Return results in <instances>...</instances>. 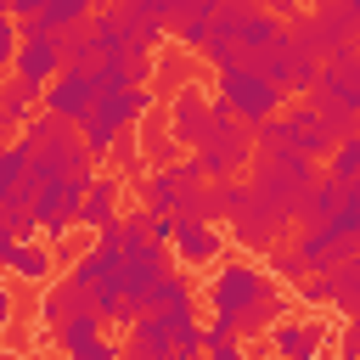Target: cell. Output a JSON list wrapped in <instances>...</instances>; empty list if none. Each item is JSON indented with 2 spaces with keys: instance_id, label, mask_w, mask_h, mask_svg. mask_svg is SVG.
Masks as SVG:
<instances>
[{
  "instance_id": "1",
  "label": "cell",
  "mask_w": 360,
  "mask_h": 360,
  "mask_svg": "<svg viewBox=\"0 0 360 360\" xmlns=\"http://www.w3.org/2000/svg\"><path fill=\"white\" fill-rule=\"evenodd\" d=\"M141 208L174 214V219H202V225L225 219V197H219V186L197 169V158H180V163H169V169L141 174Z\"/></svg>"
},
{
  "instance_id": "2",
  "label": "cell",
  "mask_w": 360,
  "mask_h": 360,
  "mask_svg": "<svg viewBox=\"0 0 360 360\" xmlns=\"http://www.w3.org/2000/svg\"><path fill=\"white\" fill-rule=\"evenodd\" d=\"M315 163L298 152V146H287V152H264V158H253V169H248V186L292 225V219H304V208H309V197H315Z\"/></svg>"
},
{
  "instance_id": "3",
  "label": "cell",
  "mask_w": 360,
  "mask_h": 360,
  "mask_svg": "<svg viewBox=\"0 0 360 360\" xmlns=\"http://www.w3.org/2000/svg\"><path fill=\"white\" fill-rule=\"evenodd\" d=\"M219 197H225V225H231V242H236V248H248V253L281 248L287 219H281L248 180H219Z\"/></svg>"
},
{
  "instance_id": "4",
  "label": "cell",
  "mask_w": 360,
  "mask_h": 360,
  "mask_svg": "<svg viewBox=\"0 0 360 360\" xmlns=\"http://www.w3.org/2000/svg\"><path fill=\"white\" fill-rule=\"evenodd\" d=\"M197 158V169L219 186V180H236V174H248L253 169V129L225 107V101H214V129H208V141L191 152Z\"/></svg>"
},
{
  "instance_id": "5",
  "label": "cell",
  "mask_w": 360,
  "mask_h": 360,
  "mask_svg": "<svg viewBox=\"0 0 360 360\" xmlns=\"http://www.w3.org/2000/svg\"><path fill=\"white\" fill-rule=\"evenodd\" d=\"M270 287H276V281L264 276V264H253V259H219V270L208 276V315L236 332V321H242Z\"/></svg>"
},
{
  "instance_id": "6",
  "label": "cell",
  "mask_w": 360,
  "mask_h": 360,
  "mask_svg": "<svg viewBox=\"0 0 360 360\" xmlns=\"http://www.w3.org/2000/svg\"><path fill=\"white\" fill-rule=\"evenodd\" d=\"M214 101H225L248 129H259V124H270L281 107H287V96L264 79V73H253L248 62L242 68H225V73H214Z\"/></svg>"
},
{
  "instance_id": "7",
  "label": "cell",
  "mask_w": 360,
  "mask_h": 360,
  "mask_svg": "<svg viewBox=\"0 0 360 360\" xmlns=\"http://www.w3.org/2000/svg\"><path fill=\"white\" fill-rule=\"evenodd\" d=\"M174 248H163V242H152L135 219H124V287H129V304L152 287V281H163L174 264Z\"/></svg>"
},
{
  "instance_id": "8",
  "label": "cell",
  "mask_w": 360,
  "mask_h": 360,
  "mask_svg": "<svg viewBox=\"0 0 360 360\" xmlns=\"http://www.w3.org/2000/svg\"><path fill=\"white\" fill-rule=\"evenodd\" d=\"M163 112H169L174 146H186V152H197V146L208 141V129H214V96H208L202 84H180V90L163 101Z\"/></svg>"
},
{
  "instance_id": "9",
  "label": "cell",
  "mask_w": 360,
  "mask_h": 360,
  "mask_svg": "<svg viewBox=\"0 0 360 360\" xmlns=\"http://www.w3.org/2000/svg\"><path fill=\"white\" fill-rule=\"evenodd\" d=\"M90 180H96V174H90ZM90 180H62V186H45V191H39L34 202H28L45 236H68V231L79 225V202H84Z\"/></svg>"
},
{
  "instance_id": "10",
  "label": "cell",
  "mask_w": 360,
  "mask_h": 360,
  "mask_svg": "<svg viewBox=\"0 0 360 360\" xmlns=\"http://www.w3.org/2000/svg\"><path fill=\"white\" fill-rule=\"evenodd\" d=\"M292 248H298V259L309 264V276H326V270H343L349 259H360V242H349V236L332 231V225H304Z\"/></svg>"
},
{
  "instance_id": "11",
  "label": "cell",
  "mask_w": 360,
  "mask_h": 360,
  "mask_svg": "<svg viewBox=\"0 0 360 360\" xmlns=\"http://www.w3.org/2000/svg\"><path fill=\"white\" fill-rule=\"evenodd\" d=\"M45 112H56V118H68L73 129H84L90 112H96V84H90V73L62 68V73L45 84Z\"/></svg>"
},
{
  "instance_id": "12",
  "label": "cell",
  "mask_w": 360,
  "mask_h": 360,
  "mask_svg": "<svg viewBox=\"0 0 360 360\" xmlns=\"http://www.w3.org/2000/svg\"><path fill=\"white\" fill-rule=\"evenodd\" d=\"M281 124H287V135H292V146L309 158V163H326L332 152H338V135H332V124L309 107V101H287L281 107Z\"/></svg>"
},
{
  "instance_id": "13",
  "label": "cell",
  "mask_w": 360,
  "mask_h": 360,
  "mask_svg": "<svg viewBox=\"0 0 360 360\" xmlns=\"http://www.w3.org/2000/svg\"><path fill=\"white\" fill-rule=\"evenodd\" d=\"M11 73H17L22 84L45 90V84L62 73V39H56V34H34V28H22V51H17Z\"/></svg>"
},
{
  "instance_id": "14",
  "label": "cell",
  "mask_w": 360,
  "mask_h": 360,
  "mask_svg": "<svg viewBox=\"0 0 360 360\" xmlns=\"http://www.w3.org/2000/svg\"><path fill=\"white\" fill-rule=\"evenodd\" d=\"M326 338H332L326 321H276L270 326V349L281 360H326Z\"/></svg>"
},
{
  "instance_id": "15",
  "label": "cell",
  "mask_w": 360,
  "mask_h": 360,
  "mask_svg": "<svg viewBox=\"0 0 360 360\" xmlns=\"http://www.w3.org/2000/svg\"><path fill=\"white\" fill-rule=\"evenodd\" d=\"M90 309H96V292H90L84 281H73V276H68V281H56V287L45 292V304H39V332H51V338H56L73 315H90Z\"/></svg>"
},
{
  "instance_id": "16",
  "label": "cell",
  "mask_w": 360,
  "mask_h": 360,
  "mask_svg": "<svg viewBox=\"0 0 360 360\" xmlns=\"http://www.w3.org/2000/svg\"><path fill=\"white\" fill-rule=\"evenodd\" d=\"M39 112H45V90L22 84L17 73H6V79H0V129L17 141V135H22V129L39 118Z\"/></svg>"
},
{
  "instance_id": "17",
  "label": "cell",
  "mask_w": 360,
  "mask_h": 360,
  "mask_svg": "<svg viewBox=\"0 0 360 360\" xmlns=\"http://www.w3.org/2000/svg\"><path fill=\"white\" fill-rule=\"evenodd\" d=\"M169 248L180 253V264L202 270V264H219L225 259V231L219 225H202V219H180V231H174Z\"/></svg>"
},
{
  "instance_id": "18",
  "label": "cell",
  "mask_w": 360,
  "mask_h": 360,
  "mask_svg": "<svg viewBox=\"0 0 360 360\" xmlns=\"http://www.w3.org/2000/svg\"><path fill=\"white\" fill-rule=\"evenodd\" d=\"M118 197H124V180L107 169V174H96L90 180V191H84V202H79V225H90V236L101 231V225H112V219H124L118 214Z\"/></svg>"
},
{
  "instance_id": "19",
  "label": "cell",
  "mask_w": 360,
  "mask_h": 360,
  "mask_svg": "<svg viewBox=\"0 0 360 360\" xmlns=\"http://www.w3.org/2000/svg\"><path fill=\"white\" fill-rule=\"evenodd\" d=\"M292 62H298V45H292V34H287V28H281L264 51H253V56H248V68H253V73H264L281 96H287V84H292Z\"/></svg>"
},
{
  "instance_id": "20",
  "label": "cell",
  "mask_w": 360,
  "mask_h": 360,
  "mask_svg": "<svg viewBox=\"0 0 360 360\" xmlns=\"http://www.w3.org/2000/svg\"><path fill=\"white\" fill-rule=\"evenodd\" d=\"M96 17V0H45V11L39 17H28L22 28H34V34H73V28H84Z\"/></svg>"
},
{
  "instance_id": "21",
  "label": "cell",
  "mask_w": 360,
  "mask_h": 360,
  "mask_svg": "<svg viewBox=\"0 0 360 360\" xmlns=\"http://www.w3.org/2000/svg\"><path fill=\"white\" fill-rule=\"evenodd\" d=\"M141 158L152 163V169H169V163H180V146H174V135H169V112H163V101L141 118Z\"/></svg>"
},
{
  "instance_id": "22",
  "label": "cell",
  "mask_w": 360,
  "mask_h": 360,
  "mask_svg": "<svg viewBox=\"0 0 360 360\" xmlns=\"http://www.w3.org/2000/svg\"><path fill=\"white\" fill-rule=\"evenodd\" d=\"M6 208H28V146L22 141L0 152V214Z\"/></svg>"
},
{
  "instance_id": "23",
  "label": "cell",
  "mask_w": 360,
  "mask_h": 360,
  "mask_svg": "<svg viewBox=\"0 0 360 360\" xmlns=\"http://www.w3.org/2000/svg\"><path fill=\"white\" fill-rule=\"evenodd\" d=\"M186 298H191L186 276H174V270H169V276H163V281H152L129 309H135V321H146V315H169V309H174V304H186Z\"/></svg>"
},
{
  "instance_id": "24",
  "label": "cell",
  "mask_w": 360,
  "mask_h": 360,
  "mask_svg": "<svg viewBox=\"0 0 360 360\" xmlns=\"http://www.w3.org/2000/svg\"><path fill=\"white\" fill-rule=\"evenodd\" d=\"M90 292H96V309H101V321H107V326H124V332L135 326V309H129V287H124V276L96 281Z\"/></svg>"
},
{
  "instance_id": "25",
  "label": "cell",
  "mask_w": 360,
  "mask_h": 360,
  "mask_svg": "<svg viewBox=\"0 0 360 360\" xmlns=\"http://www.w3.org/2000/svg\"><path fill=\"white\" fill-rule=\"evenodd\" d=\"M6 270H11L17 281H34V287H39V281H51V270H56V264H51V253H45L39 242H17Z\"/></svg>"
},
{
  "instance_id": "26",
  "label": "cell",
  "mask_w": 360,
  "mask_h": 360,
  "mask_svg": "<svg viewBox=\"0 0 360 360\" xmlns=\"http://www.w3.org/2000/svg\"><path fill=\"white\" fill-rule=\"evenodd\" d=\"M326 281H332V309L338 315H360V259H349L343 270H326Z\"/></svg>"
},
{
  "instance_id": "27",
  "label": "cell",
  "mask_w": 360,
  "mask_h": 360,
  "mask_svg": "<svg viewBox=\"0 0 360 360\" xmlns=\"http://www.w3.org/2000/svg\"><path fill=\"white\" fill-rule=\"evenodd\" d=\"M101 326H107V321H101V309H90V315H73V321L56 332V343H62V349H68V360H73V354H84V349L101 338Z\"/></svg>"
},
{
  "instance_id": "28",
  "label": "cell",
  "mask_w": 360,
  "mask_h": 360,
  "mask_svg": "<svg viewBox=\"0 0 360 360\" xmlns=\"http://www.w3.org/2000/svg\"><path fill=\"white\" fill-rule=\"evenodd\" d=\"M338 202H343V180L321 174V180H315V197H309V208H304V225H332Z\"/></svg>"
},
{
  "instance_id": "29",
  "label": "cell",
  "mask_w": 360,
  "mask_h": 360,
  "mask_svg": "<svg viewBox=\"0 0 360 360\" xmlns=\"http://www.w3.org/2000/svg\"><path fill=\"white\" fill-rule=\"evenodd\" d=\"M264 270H270V281H276V287H281V281H287V287L309 281V264H304V259H298V248H287V242L264 253Z\"/></svg>"
},
{
  "instance_id": "30",
  "label": "cell",
  "mask_w": 360,
  "mask_h": 360,
  "mask_svg": "<svg viewBox=\"0 0 360 360\" xmlns=\"http://www.w3.org/2000/svg\"><path fill=\"white\" fill-rule=\"evenodd\" d=\"M96 39H90V28H73V34H62V68H73V73H96Z\"/></svg>"
},
{
  "instance_id": "31",
  "label": "cell",
  "mask_w": 360,
  "mask_h": 360,
  "mask_svg": "<svg viewBox=\"0 0 360 360\" xmlns=\"http://www.w3.org/2000/svg\"><path fill=\"white\" fill-rule=\"evenodd\" d=\"M107 163H112V174H118V180H129V174L141 180L146 158H141V141H135V129H124V135L112 141V158H107Z\"/></svg>"
},
{
  "instance_id": "32",
  "label": "cell",
  "mask_w": 360,
  "mask_h": 360,
  "mask_svg": "<svg viewBox=\"0 0 360 360\" xmlns=\"http://www.w3.org/2000/svg\"><path fill=\"white\" fill-rule=\"evenodd\" d=\"M326 174L343 180V186H360V135L354 141H338V152L326 158Z\"/></svg>"
},
{
  "instance_id": "33",
  "label": "cell",
  "mask_w": 360,
  "mask_h": 360,
  "mask_svg": "<svg viewBox=\"0 0 360 360\" xmlns=\"http://www.w3.org/2000/svg\"><path fill=\"white\" fill-rule=\"evenodd\" d=\"M90 84H96V96H112V90H141V84L129 79V62H96Z\"/></svg>"
},
{
  "instance_id": "34",
  "label": "cell",
  "mask_w": 360,
  "mask_h": 360,
  "mask_svg": "<svg viewBox=\"0 0 360 360\" xmlns=\"http://www.w3.org/2000/svg\"><path fill=\"white\" fill-rule=\"evenodd\" d=\"M129 219H135L152 242H163V248H169V242H174V231H180V219H174V214H152V208H135Z\"/></svg>"
},
{
  "instance_id": "35",
  "label": "cell",
  "mask_w": 360,
  "mask_h": 360,
  "mask_svg": "<svg viewBox=\"0 0 360 360\" xmlns=\"http://www.w3.org/2000/svg\"><path fill=\"white\" fill-rule=\"evenodd\" d=\"M174 84H191L186 56H158V79H152V90H169V96H174Z\"/></svg>"
},
{
  "instance_id": "36",
  "label": "cell",
  "mask_w": 360,
  "mask_h": 360,
  "mask_svg": "<svg viewBox=\"0 0 360 360\" xmlns=\"http://www.w3.org/2000/svg\"><path fill=\"white\" fill-rule=\"evenodd\" d=\"M17 51H22V22L0 11V73H11V62H17Z\"/></svg>"
},
{
  "instance_id": "37",
  "label": "cell",
  "mask_w": 360,
  "mask_h": 360,
  "mask_svg": "<svg viewBox=\"0 0 360 360\" xmlns=\"http://www.w3.org/2000/svg\"><path fill=\"white\" fill-rule=\"evenodd\" d=\"M0 219H6V231H11L17 242H34V236H45V231H39V219H34V208H6Z\"/></svg>"
},
{
  "instance_id": "38",
  "label": "cell",
  "mask_w": 360,
  "mask_h": 360,
  "mask_svg": "<svg viewBox=\"0 0 360 360\" xmlns=\"http://www.w3.org/2000/svg\"><path fill=\"white\" fill-rule=\"evenodd\" d=\"M298 304H309V309L332 304V281H326V276H309V281H298Z\"/></svg>"
},
{
  "instance_id": "39",
  "label": "cell",
  "mask_w": 360,
  "mask_h": 360,
  "mask_svg": "<svg viewBox=\"0 0 360 360\" xmlns=\"http://www.w3.org/2000/svg\"><path fill=\"white\" fill-rule=\"evenodd\" d=\"M73 360H124V343H112V338L101 332V338H96L84 354H73Z\"/></svg>"
},
{
  "instance_id": "40",
  "label": "cell",
  "mask_w": 360,
  "mask_h": 360,
  "mask_svg": "<svg viewBox=\"0 0 360 360\" xmlns=\"http://www.w3.org/2000/svg\"><path fill=\"white\" fill-rule=\"evenodd\" d=\"M39 11H45V0H6V17H17V22H28Z\"/></svg>"
},
{
  "instance_id": "41",
  "label": "cell",
  "mask_w": 360,
  "mask_h": 360,
  "mask_svg": "<svg viewBox=\"0 0 360 360\" xmlns=\"http://www.w3.org/2000/svg\"><path fill=\"white\" fill-rule=\"evenodd\" d=\"M343 354H360V315L343 326Z\"/></svg>"
},
{
  "instance_id": "42",
  "label": "cell",
  "mask_w": 360,
  "mask_h": 360,
  "mask_svg": "<svg viewBox=\"0 0 360 360\" xmlns=\"http://www.w3.org/2000/svg\"><path fill=\"white\" fill-rule=\"evenodd\" d=\"M11 309H17V298H11V287H0V332L11 326Z\"/></svg>"
},
{
  "instance_id": "43",
  "label": "cell",
  "mask_w": 360,
  "mask_h": 360,
  "mask_svg": "<svg viewBox=\"0 0 360 360\" xmlns=\"http://www.w3.org/2000/svg\"><path fill=\"white\" fill-rule=\"evenodd\" d=\"M11 248H17V236H11V231H6V219H0V270L11 264Z\"/></svg>"
},
{
  "instance_id": "44",
  "label": "cell",
  "mask_w": 360,
  "mask_h": 360,
  "mask_svg": "<svg viewBox=\"0 0 360 360\" xmlns=\"http://www.w3.org/2000/svg\"><path fill=\"white\" fill-rule=\"evenodd\" d=\"M0 360H28V354H0Z\"/></svg>"
},
{
  "instance_id": "45",
  "label": "cell",
  "mask_w": 360,
  "mask_h": 360,
  "mask_svg": "<svg viewBox=\"0 0 360 360\" xmlns=\"http://www.w3.org/2000/svg\"><path fill=\"white\" fill-rule=\"evenodd\" d=\"M338 360H360V354H338Z\"/></svg>"
},
{
  "instance_id": "46",
  "label": "cell",
  "mask_w": 360,
  "mask_h": 360,
  "mask_svg": "<svg viewBox=\"0 0 360 360\" xmlns=\"http://www.w3.org/2000/svg\"><path fill=\"white\" fill-rule=\"evenodd\" d=\"M107 6H124V0H107Z\"/></svg>"
},
{
  "instance_id": "47",
  "label": "cell",
  "mask_w": 360,
  "mask_h": 360,
  "mask_svg": "<svg viewBox=\"0 0 360 360\" xmlns=\"http://www.w3.org/2000/svg\"><path fill=\"white\" fill-rule=\"evenodd\" d=\"M0 11H6V0H0Z\"/></svg>"
}]
</instances>
